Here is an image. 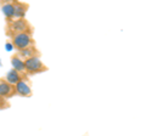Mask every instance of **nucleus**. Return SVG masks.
<instances>
[{
  "mask_svg": "<svg viewBox=\"0 0 146 136\" xmlns=\"http://www.w3.org/2000/svg\"><path fill=\"white\" fill-rule=\"evenodd\" d=\"M1 10L3 13L5 15L6 21H11L15 20V10H13V1L11 3H3L1 4Z\"/></svg>",
  "mask_w": 146,
  "mask_h": 136,
  "instance_id": "10",
  "label": "nucleus"
},
{
  "mask_svg": "<svg viewBox=\"0 0 146 136\" xmlns=\"http://www.w3.org/2000/svg\"><path fill=\"white\" fill-rule=\"evenodd\" d=\"M25 65H26V72L28 75H34V74L43 73V72L48 71V67L42 62L40 57L29 58V60L25 61Z\"/></svg>",
  "mask_w": 146,
  "mask_h": 136,
  "instance_id": "3",
  "label": "nucleus"
},
{
  "mask_svg": "<svg viewBox=\"0 0 146 136\" xmlns=\"http://www.w3.org/2000/svg\"><path fill=\"white\" fill-rule=\"evenodd\" d=\"M10 39H11L12 46L15 49H17L18 51L25 50V49H28V48H32V46H35V40L33 38V35L28 34V33L12 35Z\"/></svg>",
  "mask_w": 146,
  "mask_h": 136,
  "instance_id": "2",
  "label": "nucleus"
},
{
  "mask_svg": "<svg viewBox=\"0 0 146 136\" xmlns=\"http://www.w3.org/2000/svg\"><path fill=\"white\" fill-rule=\"evenodd\" d=\"M4 78L6 79L7 83H10L11 85H13V86H16V85L20 83L21 80H23V79H28V77H26V75H22L21 73H18V72L16 69H10L6 73V75L4 77Z\"/></svg>",
  "mask_w": 146,
  "mask_h": 136,
  "instance_id": "7",
  "label": "nucleus"
},
{
  "mask_svg": "<svg viewBox=\"0 0 146 136\" xmlns=\"http://www.w3.org/2000/svg\"><path fill=\"white\" fill-rule=\"evenodd\" d=\"M11 63H12V67H13V69H16L18 73H21L22 75H26V77H28V74H27V72H26V65H25V61L22 60L21 57H18L16 53L11 57Z\"/></svg>",
  "mask_w": 146,
  "mask_h": 136,
  "instance_id": "8",
  "label": "nucleus"
},
{
  "mask_svg": "<svg viewBox=\"0 0 146 136\" xmlns=\"http://www.w3.org/2000/svg\"><path fill=\"white\" fill-rule=\"evenodd\" d=\"M16 94L22 97H31L32 96V88L28 83V79H23L16 85Z\"/></svg>",
  "mask_w": 146,
  "mask_h": 136,
  "instance_id": "5",
  "label": "nucleus"
},
{
  "mask_svg": "<svg viewBox=\"0 0 146 136\" xmlns=\"http://www.w3.org/2000/svg\"><path fill=\"white\" fill-rule=\"evenodd\" d=\"M29 5L22 1H13V10H15V18H25L26 12Z\"/></svg>",
  "mask_w": 146,
  "mask_h": 136,
  "instance_id": "9",
  "label": "nucleus"
},
{
  "mask_svg": "<svg viewBox=\"0 0 146 136\" xmlns=\"http://www.w3.org/2000/svg\"><path fill=\"white\" fill-rule=\"evenodd\" d=\"M6 35L11 38L12 35L16 34H23L28 33L33 35L34 28L26 18H15L11 21H6Z\"/></svg>",
  "mask_w": 146,
  "mask_h": 136,
  "instance_id": "1",
  "label": "nucleus"
},
{
  "mask_svg": "<svg viewBox=\"0 0 146 136\" xmlns=\"http://www.w3.org/2000/svg\"><path fill=\"white\" fill-rule=\"evenodd\" d=\"M16 94V88L11 85L10 83H7L5 78L0 79V97L1 98H11L12 96H15Z\"/></svg>",
  "mask_w": 146,
  "mask_h": 136,
  "instance_id": "4",
  "label": "nucleus"
},
{
  "mask_svg": "<svg viewBox=\"0 0 146 136\" xmlns=\"http://www.w3.org/2000/svg\"><path fill=\"white\" fill-rule=\"evenodd\" d=\"M16 55L18 57H21L23 61H27L29 58H33V57H40V51L35 46H32L28 49H25V50H21V51H17Z\"/></svg>",
  "mask_w": 146,
  "mask_h": 136,
  "instance_id": "6",
  "label": "nucleus"
}]
</instances>
